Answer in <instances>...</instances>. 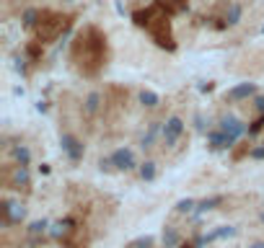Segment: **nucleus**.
Listing matches in <instances>:
<instances>
[{
    "mask_svg": "<svg viewBox=\"0 0 264 248\" xmlns=\"http://www.w3.org/2000/svg\"><path fill=\"white\" fill-rule=\"evenodd\" d=\"M109 60V41H106V34L94 26V24H88L83 26L73 44H70V62L73 67L83 75V78H94L101 73V67L106 65Z\"/></svg>",
    "mask_w": 264,
    "mask_h": 248,
    "instance_id": "nucleus-1",
    "label": "nucleus"
},
{
    "mask_svg": "<svg viewBox=\"0 0 264 248\" xmlns=\"http://www.w3.org/2000/svg\"><path fill=\"white\" fill-rule=\"evenodd\" d=\"M132 18H135V24L140 29H145L150 34V39L156 41L158 47H163L168 52L176 49V39L171 34V13L163 8L161 0H153L150 6L135 11V13H132Z\"/></svg>",
    "mask_w": 264,
    "mask_h": 248,
    "instance_id": "nucleus-2",
    "label": "nucleus"
},
{
    "mask_svg": "<svg viewBox=\"0 0 264 248\" xmlns=\"http://www.w3.org/2000/svg\"><path fill=\"white\" fill-rule=\"evenodd\" d=\"M112 166H117L119 171H132L135 168V155H132V150H114L112 153Z\"/></svg>",
    "mask_w": 264,
    "mask_h": 248,
    "instance_id": "nucleus-3",
    "label": "nucleus"
},
{
    "mask_svg": "<svg viewBox=\"0 0 264 248\" xmlns=\"http://www.w3.org/2000/svg\"><path fill=\"white\" fill-rule=\"evenodd\" d=\"M62 150L68 153L70 161H80L83 158V145L78 142V137H73V134H68V132L62 134Z\"/></svg>",
    "mask_w": 264,
    "mask_h": 248,
    "instance_id": "nucleus-4",
    "label": "nucleus"
},
{
    "mask_svg": "<svg viewBox=\"0 0 264 248\" xmlns=\"http://www.w3.org/2000/svg\"><path fill=\"white\" fill-rule=\"evenodd\" d=\"M184 134V124H182V119L179 117H173V119H168L166 122V127H163V140L171 145V142H176Z\"/></svg>",
    "mask_w": 264,
    "mask_h": 248,
    "instance_id": "nucleus-5",
    "label": "nucleus"
},
{
    "mask_svg": "<svg viewBox=\"0 0 264 248\" xmlns=\"http://www.w3.org/2000/svg\"><path fill=\"white\" fill-rule=\"evenodd\" d=\"M254 93H256V85H254V83H244V85L233 88V91H228V96H226V98L238 101V98H249V96H254Z\"/></svg>",
    "mask_w": 264,
    "mask_h": 248,
    "instance_id": "nucleus-6",
    "label": "nucleus"
},
{
    "mask_svg": "<svg viewBox=\"0 0 264 248\" xmlns=\"http://www.w3.org/2000/svg\"><path fill=\"white\" fill-rule=\"evenodd\" d=\"M96 111H99V93L94 91L91 96L85 98V114H88V117H94Z\"/></svg>",
    "mask_w": 264,
    "mask_h": 248,
    "instance_id": "nucleus-7",
    "label": "nucleus"
},
{
    "mask_svg": "<svg viewBox=\"0 0 264 248\" xmlns=\"http://www.w3.org/2000/svg\"><path fill=\"white\" fill-rule=\"evenodd\" d=\"M140 176L145 178V181H150V178L156 176V166H153V163H143V168H140Z\"/></svg>",
    "mask_w": 264,
    "mask_h": 248,
    "instance_id": "nucleus-8",
    "label": "nucleus"
},
{
    "mask_svg": "<svg viewBox=\"0 0 264 248\" xmlns=\"http://www.w3.org/2000/svg\"><path fill=\"white\" fill-rule=\"evenodd\" d=\"M140 98H143V104H145V106H156V104H158V96L153 93V91H143V96H140Z\"/></svg>",
    "mask_w": 264,
    "mask_h": 248,
    "instance_id": "nucleus-9",
    "label": "nucleus"
}]
</instances>
